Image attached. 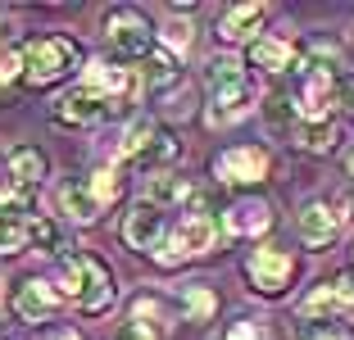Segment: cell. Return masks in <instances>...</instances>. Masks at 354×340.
<instances>
[{"mask_svg":"<svg viewBox=\"0 0 354 340\" xmlns=\"http://www.w3.org/2000/svg\"><path fill=\"white\" fill-rule=\"evenodd\" d=\"M205 86H209V95H214V109H209V123H214V127H227V123H236V118L250 113V104H254L250 77H245V68H241L232 55L209 59Z\"/></svg>","mask_w":354,"mask_h":340,"instance_id":"1","label":"cell"},{"mask_svg":"<svg viewBox=\"0 0 354 340\" xmlns=\"http://www.w3.org/2000/svg\"><path fill=\"white\" fill-rule=\"evenodd\" d=\"M82 50H77L68 37H37V41L23 46V82L28 86H50L59 77L77 68Z\"/></svg>","mask_w":354,"mask_h":340,"instance_id":"2","label":"cell"},{"mask_svg":"<svg viewBox=\"0 0 354 340\" xmlns=\"http://www.w3.org/2000/svg\"><path fill=\"white\" fill-rule=\"evenodd\" d=\"M64 286L68 295L77 299V309L82 313H100L114 304V272L104 268L95 254H77L64 263Z\"/></svg>","mask_w":354,"mask_h":340,"instance_id":"3","label":"cell"},{"mask_svg":"<svg viewBox=\"0 0 354 340\" xmlns=\"http://www.w3.org/2000/svg\"><path fill=\"white\" fill-rule=\"evenodd\" d=\"M218 240V223L209 214H182V223L173 227V236H168V249L159 258L164 263H182V258H200L214 249Z\"/></svg>","mask_w":354,"mask_h":340,"instance_id":"4","label":"cell"},{"mask_svg":"<svg viewBox=\"0 0 354 340\" xmlns=\"http://www.w3.org/2000/svg\"><path fill=\"white\" fill-rule=\"evenodd\" d=\"M104 37H109L114 55H123V59H146V55L155 50V32H150V23L141 19V14H132V10H114L109 14V19H104Z\"/></svg>","mask_w":354,"mask_h":340,"instance_id":"5","label":"cell"},{"mask_svg":"<svg viewBox=\"0 0 354 340\" xmlns=\"http://www.w3.org/2000/svg\"><path fill=\"white\" fill-rule=\"evenodd\" d=\"M291 272H295V258L281 245H263L245 258V277H250V286L259 295H281V290L291 286Z\"/></svg>","mask_w":354,"mask_h":340,"instance_id":"6","label":"cell"},{"mask_svg":"<svg viewBox=\"0 0 354 340\" xmlns=\"http://www.w3.org/2000/svg\"><path fill=\"white\" fill-rule=\"evenodd\" d=\"M118 109H123V104H114L109 95L91 91V86H73V91L55 104V123L59 127H91V123H100V118H109V113H118Z\"/></svg>","mask_w":354,"mask_h":340,"instance_id":"7","label":"cell"},{"mask_svg":"<svg viewBox=\"0 0 354 340\" xmlns=\"http://www.w3.org/2000/svg\"><path fill=\"white\" fill-rule=\"evenodd\" d=\"M268 150L263 145H232V150H223L218 164H214V173H218V182L227 186H250V182H263L268 177Z\"/></svg>","mask_w":354,"mask_h":340,"instance_id":"8","label":"cell"},{"mask_svg":"<svg viewBox=\"0 0 354 340\" xmlns=\"http://www.w3.org/2000/svg\"><path fill=\"white\" fill-rule=\"evenodd\" d=\"M341 209H345V200H309V205L300 209V218H295L304 245H327V240L341 232V223H345Z\"/></svg>","mask_w":354,"mask_h":340,"instance_id":"9","label":"cell"},{"mask_svg":"<svg viewBox=\"0 0 354 340\" xmlns=\"http://www.w3.org/2000/svg\"><path fill=\"white\" fill-rule=\"evenodd\" d=\"M173 155V136L159 132L150 118H136L132 127H127L123 136V159H132V164H159V159Z\"/></svg>","mask_w":354,"mask_h":340,"instance_id":"10","label":"cell"},{"mask_svg":"<svg viewBox=\"0 0 354 340\" xmlns=\"http://www.w3.org/2000/svg\"><path fill=\"white\" fill-rule=\"evenodd\" d=\"M123 240L132 249H159L164 245V209L159 205H150V200H136L132 205V214L123 218Z\"/></svg>","mask_w":354,"mask_h":340,"instance_id":"11","label":"cell"},{"mask_svg":"<svg viewBox=\"0 0 354 340\" xmlns=\"http://www.w3.org/2000/svg\"><path fill=\"white\" fill-rule=\"evenodd\" d=\"M55 304H59V295H55V286L41 281V277H23L19 286H14V313H19L23 322H46L55 313Z\"/></svg>","mask_w":354,"mask_h":340,"instance_id":"12","label":"cell"},{"mask_svg":"<svg viewBox=\"0 0 354 340\" xmlns=\"http://www.w3.org/2000/svg\"><path fill=\"white\" fill-rule=\"evenodd\" d=\"M354 309V277H336L327 286H318L309 299L300 304L304 318H332V313H345Z\"/></svg>","mask_w":354,"mask_h":340,"instance_id":"13","label":"cell"},{"mask_svg":"<svg viewBox=\"0 0 354 340\" xmlns=\"http://www.w3.org/2000/svg\"><path fill=\"white\" fill-rule=\"evenodd\" d=\"M250 64L263 73H286L295 64H304L300 50H291V41H277V37H254L250 41Z\"/></svg>","mask_w":354,"mask_h":340,"instance_id":"14","label":"cell"},{"mask_svg":"<svg viewBox=\"0 0 354 340\" xmlns=\"http://www.w3.org/2000/svg\"><path fill=\"white\" fill-rule=\"evenodd\" d=\"M41 177H46V155L32 150V145H19L10 155V186L23 191V196H32V191L41 186Z\"/></svg>","mask_w":354,"mask_h":340,"instance_id":"15","label":"cell"},{"mask_svg":"<svg viewBox=\"0 0 354 340\" xmlns=\"http://www.w3.org/2000/svg\"><path fill=\"white\" fill-rule=\"evenodd\" d=\"M272 227V209L263 200H236L227 209V232L232 236H259Z\"/></svg>","mask_w":354,"mask_h":340,"instance_id":"16","label":"cell"},{"mask_svg":"<svg viewBox=\"0 0 354 340\" xmlns=\"http://www.w3.org/2000/svg\"><path fill=\"white\" fill-rule=\"evenodd\" d=\"M59 205H64V214L73 218V223H95L100 218V200H95V191H91V182H64L59 186Z\"/></svg>","mask_w":354,"mask_h":340,"instance_id":"17","label":"cell"},{"mask_svg":"<svg viewBox=\"0 0 354 340\" xmlns=\"http://www.w3.org/2000/svg\"><path fill=\"white\" fill-rule=\"evenodd\" d=\"M263 23V5H232L227 14H223V28L218 37L223 41H245V37H254Z\"/></svg>","mask_w":354,"mask_h":340,"instance_id":"18","label":"cell"},{"mask_svg":"<svg viewBox=\"0 0 354 340\" xmlns=\"http://www.w3.org/2000/svg\"><path fill=\"white\" fill-rule=\"evenodd\" d=\"M141 82H146V91H164V86H173L177 82L173 50H150L146 59H141Z\"/></svg>","mask_w":354,"mask_h":340,"instance_id":"19","label":"cell"},{"mask_svg":"<svg viewBox=\"0 0 354 340\" xmlns=\"http://www.w3.org/2000/svg\"><path fill=\"white\" fill-rule=\"evenodd\" d=\"M187 196H191V186L182 182V177H173V173H159V177H150V182H146V196H141V200H150V205L168 209V205H182Z\"/></svg>","mask_w":354,"mask_h":340,"instance_id":"20","label":"cell"},{"mask_svg":"<svg viewBox=\"0 0 354 340\" xmlns=\"http://www.w3.org/2000/svg\"><path fill=\"white\" fill-rule=\"evenodd\" d=\"M182 309H187L191 322H209L218 313V295L209 286H182Z\"/></svg>","mask_w":354,"mask_h":340,"instance_id":"21","label":"cell"},{"mask_svg":"<svg viewBox=\"0 0 354 340\" xmlns=\"http://www.w3.org/2000/svg\"><path fill=\"white\" fill-rule=\"evenodd\" d=\"M263 113H268V123L277 127V132H291L295 136V127H300V109H295L291 95H268Z\"/></svg>","mask_w":354,"mask_h":340,"instance_id":"22","label":"cell"},{"mask_svg":"<svg viewBox=\"0 0 354 340\" xmlns=\"http://www.w3.org/2000/svg\"><path fill=\"white\" fill-rule=\"evenodd\" d=\"M295 141H300L304 150H313V155H323V150L336 145V123H300L295 127Z\"/></svg>","mask_w":354,"mask_h":340,"instance_id":"23","label":"cell"},{"mask_svg":"<svg viewBox=\"0 0 354 340\" xmlns=\"http://www.w3.org/2000/svg\"><path fill=\"white\" fill-rule=\"evenodd\" d=\"M91 191H95V200H114L118 196V173L114 168H100V173H91Z\"/></svg>","mask_w":354,"mask_h":340,"instance_id":"24","label":"cell"},{"mask_svg":"<svg viewBox=\"0 0 354 340\" xmlns=\"http://www.w3.org/2000/svg\"><path fill=\"white\" fill-rule=\"evenodd\" d=\"M32 240H37L46 254H55V249H59V227H55V223H41V218H37V223H32Z\"/></svg>","mask_w":354,"mask_h":340,"instance_id":"25","label":"cell"},{"mask_svg":"<svg viewBox=\"0 0 354 340\" xmlns=\"http://www.w3.org/2000/svg\"><path fill=\"white\" fill-rule=\"evenodd\" d=\"M164 41H168V50H187V46H191V28H187V23H168Z\"/></svg>","mask_w":354,"mask_h":340,"instance_id":"26","label":"cell"},{"mask_svg":"<svg viewBox=\"0 0 354 340\" xmlns=\"http://www.w3.org/2000/svg\"><path fill=\"white\" fill-rule=\"evenodd\" d=\"M223 340H263V322H236Z\"/></svg>","mask_w":354,"mask_h":340,"instance_id":"27","label":"cell"},{"mask_svg":"<svg viewBox=\"0 0 354 340\" xmlns=\"http://www.w3.org/2000/svg\"><path fill=\"white\" fill-rule=\"evenodd\" d=\"M10 77H23V55H0V86Z\"/></svg>","mask_w":354,"mask_h":340,"instance_id":"28","label":"cell"},{"mask_svg":"<svg viewBox=\"0 0 354 340\" xmlns=\"http://www.w3.org/2000/svg\"><path fill=\"white\" fill-rule=\"evenodd\" d=\"M304 340H350V336H341V331H332V327H318V331H309Z\"/></svg>","mask_w":354,"mask_h":340,"instance_id":"29","label":"cell"},{"mask_svg":"<svg viewBox=\"0 0 354 340\" xmlns=\"http://www.w3.org/2000/svg\"><path fill=\"white\" fill-rule=\"evenodd\" d=\"M118 340H150V336H146V331H141V327H127V331H123V336H118Z\"/></svg>","mask_w":354,"mask_h":340,"instance_id":"30","label":"cell"},{"mask_svg":"<svg viewBox=\"0 0 354 340\" xmlns=\"http://www.w3.org/2000/svg\"><path fill=\"white\" fill-rule=\"evenodd\" d=\"M50 340H82V331H55Z\"/></svg>","mask_w":354,"mask_h":340,"instance_id":"31","label":"cell"},{"mask_svg":"<svg viewBox=\"0 0 354 340\" xmlns=\"http://www.w3.org/2000/svg\"><path fill=\"white\" fill-rule=\"evenodd\" d=\"M10 28H14L10 19H0V41H5V37H10Z\"/></svg>","mask_w":354,"mask_h":340,"instance_id":"32","label":"cell"},{"mask_svg":"<svg viewBox=\"0 0 354 340\" xmlns=\"http://www.w3.org/2000/svg\"><path fill=\"white\" fill-rule=\"evenodd\" d=\"M345 164H350V173H354V145H350V155H345Z\"/></svg>","mask_w":354,"mask_h":340,"instance_id":"33","label":"cell"},{"mask_svg":"<svg viewBox=\"0 0 354 340\" xmlns=\"http://www.w3.org/2000/svg\"><path fill=\"white\" fill-rule=\"evenodd\" d=\"M350 46H354V32H350Z\"/></svg>","mask_w":354,"mask_h":340,"instance_id":"34","label":"cell"}]
</instances>
